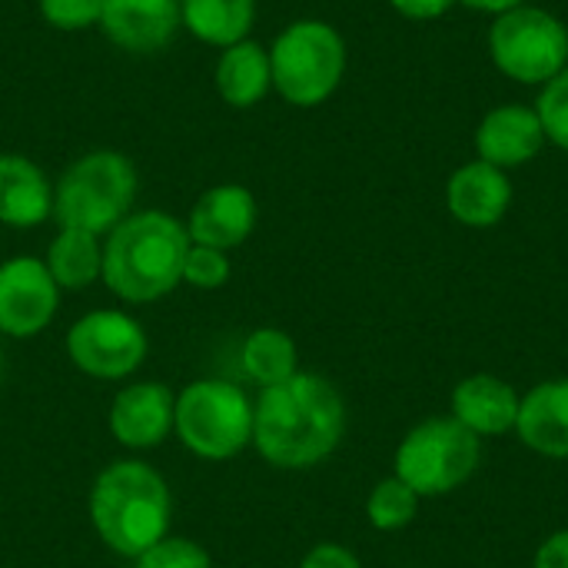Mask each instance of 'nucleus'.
Instances as JSON below:
<instances>
[{
  "instance_id": "obj_1",
  "label": "nucleus",
  "mask_w": 568,
  "mask_h": 568,
  "mask_svg": "<svg viewBox=\"0 0 568 568\" xmlns=\"http://www.w3.org/2000/svg\"><path fill=\"white\" fill-rule=\"evenodd\" d=\"M346 433V403L320 373H296L253 403V446L276 469H313Z\"/></svg>"
},
{
  "instance_id": "obj_2",
  "label": "nucleus",
  "mask_w": 568,
  "mask_h": 568,
  "mask_svg": "<svg viewBox=\"0 0 568 568\" xmlns=\"http://www.w3.org/2000/svg\"><path fill=\"white\" fill-rule=\"evenodd\" d=\"M186 223L163 210L130 213L106 233L100 280L123 303H153L183 283Z\"/></svg>"
},
{
  "instance_id": "obj_3",
  "label": "nucleus",
  "mask_w": 568,
  "mask_h": 568,
  "mask_svg": "<svg viewBox=\"0 0 568 568\" xmlns=\"http://www.w3.org/2000/svg\"><path fill=\"white\" fill-rule=\"evenodd\" d=\"M170 486L166 479L136 459L106 466L90 489V519L106 549L123 559H136L170 532Z\"/></svg>"
},
{
  "instance_id": "obj_4",
  "label": "nucleus",
  "mask_w": 568,
  "mask_h": 568,
  "mask_svg": "<svg viewBox=\"0 0 568 568\" xmlns=\"http://www.w3.org/2000/svg\"><path fill=\"white\" fill-rule=\"evenodd\" d=\"M136 200V166L120 150H93L73 160L53 186L57 226L110 233Z\"/></svg>"
},
{
  "instance_id": "obj_5",
  "label": "nucleus",
  "mask_w": 568,
  "mask_h": 568,
  "mask_svg": "<svg viewBox=\"0 0 568 568\" xmlns=\"http://www.w3.org/2000/svg\"><path fill=\"white\" fill-rule=\"evenodd\" d=\"M483 463V439L453 416L416 423L393 456L399 476L419 499H436L463 489Z\"/></svg>"
},
{
  "instance_id": "obj_6",
  "label": "nucleus",
  "mask_w": 568,
  "mask_h": 568,
  "mask_svg": "<svg viewBox=\"0 0 568 568\" xmlns=\"http://www.w3.org/2000/svg\"><path fill=\"white\" fill-rule=\"evenodd\" d=\"M273 90L293 106L326 103L346 73V40L326 20H293L270 47Z\"/></svg>"
},
{
  "instance_id": "obj_7",
  "label": "nucleus",
  "mask_w": 568,
  "mask_h": 568,
  "mask_svg": "<svg viewBox=\"0 0 568 568\" xmlns=\"http://www.w3.org/2000/svg\"><path fill=\"white\" fill-rule=\"evenodd\" d=\"M173 433L210 463H226L253 443V403L226 379H196L176 396Z\"/></svg>"
},
{
  "instance_id": "obj_8",
  "label": "nucleus",
  "mask_w": 568,
  "mask_h": 568,
  "mask_svg": "<svg viewBox=\"0 0 568 568\" xmlns=\"http://www.w3.org/2000/svg\"><path fill=\"white\" fill-rule=\"evenodd\" d=\"M493 63L516 83L546 87L568 67L566 23L542 7H516L496 17L489 30Z\"/></svg>"
},
{
  "instance_id": "obj_9",
  "label": "nucleus",
  "mask_w": 568,
  "mask_h": 568,
  "mask_svg": "<svg viewBox=\"0 0 568 568\" xmlns=\"http://www.w3.org/2000/svg\"><path fill=\"white\" fill-rule=\"evenodd\" d=\"M143 326L120 310H93L67 333L70 363L93 379H126L146 359Z\"/></svg>"
},
{
  "instance_id": "obj_10",
  "label": "nucleus",
  "mask_w": 568,
  "mask_h": 568,
  "mask_svg": "<svg viewBox=\"0 0 568 568\" xmlns=\"http://www.w3.org/2000/svg\"><path fill=\"white\" fill-rule=\"evenodd\" d=\"M60 306V286L37 256L0 263V336L30 339L43 333Z\"/></svg>"
},
{
  "instance_id": "obj_11",
  "label": "nucleus",
  "mask_w": 568,
  "mask_h": 568,
  "mask_svg": "<svg viewBox=\"0 0 568 568\" xmlns=\"http://www.w3.org/2000/svg\"><path fill=\"white\" fill-rule=\"evenodd\" d=\"M97 27L126 53H156L183 27L180 0H103Z\"/></svg>"
},
{
  "instance_id": "obj_12",
  "label": "nucleus",
  "mask_w": 568,
  "mask_h": 568,
  "mask_svg": "<svg viewBox=\"0 0 568 568\" xmlns=\"http://www.w3.org/2000/svg\"><path fill=\"white\" fill-rule=\"evenodd\" d=\"M256 226V196L240 183L210 186L190 210L186 233L190 243L213 250H236L250 240Z\"/></svg>"
},
{
  "instance_id": "obj_13",
  "label": "nucleus",
  "mask_w": 568,
  "mask_h": 568,
  "mask_svg": "<svg viewBox=\"0 0 568 568\" xmlns=\"http://www.w3.org/2000/svg\"><path fill=\"white\" fill-rule=\"evenodd\" d=\"M176 396L163 383H130L113 396L110 433L126 449H153L173 433Z\"/></svg>"
},
{
  "instance_id": "obj_14",
  "label": "nucleus",
  "mask_w": 568,
  "mask_h": 568,
  "mask_svg": "<svg viewBox=\"0 0 568 568\" xmlns=\"http://www.w3.org/2000/svg\"><path fill=\"white\" fill-rule=\"evenodd\" d=\"M542 146H546V130H542L536 106L503 103V106L489 110L476 126L479 160H486L499 170H513V166L536 160Z\"/></svg>"
},
{
  "instance_id": "obj_15",
  "label": "nucleus",
  "mask_w": 568,
  "mask_h": 568,
  "mask_svg": "<svg viewBox=\"0 0 568 568\" xmlns=\"http://www.w3.org/2000/svg\"><path fill=\"white\" fill-rule=\"evenodd\" d=\"M509 203H513V183L506 170L486 160L463 163L446 183V206L453 220L473 230L496 226L509 213Z\"/></svg>"
},
{
  "instance_id": "obj_16",
  "label": "nucleus",
  "mask_w": 568,
  "mask_h": 568,
  "mask_svg": "<svg viewBox=\"0 0 568 568\" xmlns=\"http://www.w3.org/2000/svg\"><path fill=\"white\" fill-rule=\"evenodd\" d=\"M519 399L523 396L503 376L473 373L456 383L449 406H453V419H459L469 433H476L479 439H499L516 433Z\"/></svg>"
},
{
  "instance_id": "obj_17",
  "label": "nucleus",
  "mask_w": 568,
  "mask_h": 568,
  "mask_svg": "<svg viewBox=\"0 0 568 568\" xmlns=\"http://www.w3.org/2000/svg\"><path fill=\"white\" fill-rule=\"evenodd\" d=\"M516 433L546 459H568V376L536 383L519 399Z\"/></svg>"
},
{
  "instance_id": "obj_18",
  "label": "nucleus",
  "mask_w": 568,
  "mask_h": 568,
  "mask_svg": "<svg viewBox=\"0 0 568 568\" xmlns=\"http://www.w3.org/2000/svg\"><path fill=\"white\" fill-rule=\"evenodd\" d=\"M53 216V186L47 173L20 156L0 153V223L27 230Z\"/></svg>"
},
{
  "instance_id": "obj_19",
  "label": "nucleus",
  "mask_w": 568,
  "mask_h": 568,
  "mask_svg": "<svg viewBox=\"0 0 568 568\" xmlns=\"http://www.w3.org/2000/svg\"><path fill=\"white\" fill-rule=\"evenodd\" d=\"M216 90L220 97L236 106V110H250L256 106L270 90H273V67H270V50L256 40H240L233 47L220 50L216 60Z\"/></svg>"
},
{
  "instance_id": "obj_20",
  "label": "nucleus",
  "mask_w": 568,
  "mask_h": 568,
  "mask_svg": "<svg viewBox=\"0 0 568 568\" xmlns=\"http://www.w3.org/2000/svg\"><path fill=\"white\" fill-rule=\"evenodd\" d=\"M180 20L196 40L223 50L250 37L256 0H180Z\"/></svg>"
},
{
  "instance_id": "obj_21",
  "label": "nucleus",
  "mask_w": 568,
  "mask_h": 568,
  "mask_svg": "<svg viewBox=\"0 0 568 568\" xmlns=\"http://www.w3.org/2000/svg\"><path fill=\"white\" fill-rule=\"evenodd\" d=\"M43 263L60 290H87L103 273V243L97 233L60 226L47 246Z\"/></svg>"
},
{
  "instance_id": "obj_22",
  "label": "nucleus",
  "mask_w": 568,
  "mask_h": 568,
  "mask_svg": "<svg viewBox=\"0 0 568 568\" xmlns=\"http://www.w3.org/2000/svg\"><path fill=\"white\" fill-rule=\"evenodd\" d=\"M240 366H243L246 379L270 389V386L286 383L290 376L300 373V353H296V343L290 333H283L276 326H263L243 339Z\"/></svg>"
},
{
  "instance_id": "obj_23",
  "label": "nucleus",
  "mask_w": 568,
  "mask_h": 568,
  "mask_svg": "<svg viewBox=\"0 0 568 568\" xmlns=\"http://www.w3.org/2000/svg\"><path fill=\"white\" fill-rule=\"evenodd\" d=\"M416 516H419V496L399 476H386L373 486V493L366 499V519L373 529L399 532V529L413 526Z\"/></svg>"
},
{
  "instance_id": "obj_24",
  "label": "nucleus",
  "mask_w": 568,
  "mask_h": 568,
  "mask_svg": "<svg viewBox=\"0 0 568 568\" xmlns=\"http://www.w3.org/2000/svg\"><path fill=\"white\" fill-rule=\"evenodd\" d=\"M133 568H213V559L193 539L163 536L160 542H153L146 552L133 559Z\"/></svg>"
},
{
  "instance_id": "obj_25",
  "label": "nucleus",
  "mask_w": 568,
  "mask_h": 568,
  "mask_svg": "<svg viewBox=\"0 0 568 568\" xmlns=\"http://www.w3.org/2000/svg\"><path fill=\"white\" fill-rule=\"evenodd\" d=\"M536 113L542 120L546 140H552L559 150L568 153V67L542 87L536 100Z\"/></svg>"
},
{
  "instance_id": "obj_26",
  "label": "nucleus",
  "mask_w": 568,
  "mask_h": 568,
  "mask_svg": "<svg viewBox=\"0 0 568 568\" xmlns=\"http://www.w3.org/2000/svg\"><path fill=\"white\" fill-rule=\"evenodd\" d=\"M230 280V256L213 246L190 243L186 260H183V283L196 290H220Z\"/></svg>"
},
{
  "instance_id": "obj_27",
  "label": "nucleus",
  "mask_w": 568,
  "mask_h": 568,
  "mask_svg": "<svg viewBox=\"0 0 568 568\" xmlns=\"http://www.w3.org/2000/svg\"><path fill=\"white\" fill-rule=\"evenodd\" d=\"M37 7L47 27L77 33V30H90L100 23L103 0H37Z\"/></svg>"
},
{
  "instance_id": "obj_28",
  "label": "nucleus",
  "mask_w": 568,
  "mask_h": 568,
  "mask_svg": "<svg viewBox=\"0 0 568 568\" xmlns=\"http://www.w3.org/2000/svg\"><path fill=\"white\" fill-rule=\"evenodd\" d=\"M300 568H363V562L353 549H346L339 542H320L303 556Z\"/></svg>"
},
{
  "instance_id": "obj_29",
  "label": "nucleus",
  "mask_w": 568,
  "mask_h": 568,
  "mask_svg": "<svg viewBox=\"0 0 568 568\" xmlns=\"http://www.w3.org/2000/svg\"><path fill=\"white\" fill-rule=\"evenodd\" d=\"M453 3H459V0H389V7L406 20H436L443 13H449Z\"/></svg>"
},
{
  "instance_id": "obj_30",
  "label": "nucleus",
  "mask_w": 568,
  "mask_h": 568,
  "mask_svg": "<svg viewBox=\"0 0 568 568\" xmlns=\"http://www.w3.org/2000/svg\"><path fill=\"white\" fill-rule=\"evenodd\" d=\"M532 568H568V529H559L549 539H542V546L536 549Z\"/></svg>"
},
{
  "instance_id": "obj_31",
  "label": "nucleus",
  "mask_w": 568,
  "mask_h": 568,
  "mask_svg": "<svg viewBox=\"0 0 568 568\" xmlns=\"http://www.w3.org/2000/svg\"><path fill=\"white\" fill-rule=\"evenodd\" d=\"M466 7H473V10H479V13H506V10H516V7H523L526 0H463Z\"/></svg>"
}]
</instances>
